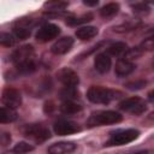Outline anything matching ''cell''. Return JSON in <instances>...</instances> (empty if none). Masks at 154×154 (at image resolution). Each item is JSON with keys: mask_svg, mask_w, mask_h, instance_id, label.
<instances>
[{"mask_svg": "<svg viewBox=\"0 0 154 154\" xmlns=\"http://www.w3.org/2000/svg\"><path fill=\"white\" fill-rule=\"evenodd\" d=\"M13 35L16 38H19V40H25L30 36V29L28 26H23V25H19V26H16L14 30H13Z\"/></svg>", "mask_w": 154, "mask_h": 154, "instance_id": "cb8c5ba5", "label": "cell"}, {"mask_svg": "<svg viewBox=\"0 0 154 154\" xmlns=\"http://www.w3.org/2000/svg\"><path fill=\"white\" fill-rule=\"evenodd\" d=\"M76 150V144L72 142H58L48 147V152L52 154H65Z\"/></svg>", "mask_w": 154, "mask_h": 154, "instance_id": "5bb4252c", "label": "cell"}, {"mask_svg": "<svg viewBox=\"0 0 154 154\" xmlns=\"http://www.w3.org/2000/svg\"><path fill=\"white\" fill-rule=\"evenodd\" d=\"M81 131V126L67 119H59L54 123V132L59 136H66V135H72L76 132Z\"/></svg>", "mask_w": 154, "mask_h": 154, "instance_id": "ba28073f", "label": "cell"}, {"mask_svg": "<svg viewBox=\"0 0 154 154\" xmlns=\"http://www.w3.org/2000/svg\"><path fill=\"white\" fill-rule=\"evenodd\" d=\"M57 79L64 85V87H76L79 83V77L77 72H75L72 69L64 67L57 72Z\"/></svg>", "mask_w": 154, "mask_h": 154, "instance_id": "30bf717a", "label": "cell"}, {"mask_svg": "<svg viewBox=\"0 0 154 154\" xmlns=\"http://www.w3.org/2000/svg\"><path fill=\"white\" fill-rule=\"evenodd\" d=\"M130 1H135V2H146L147 0H130Z\"/></svg>", "mask_w": 154, "mask_h": 154, "instance_id": "f1b7e54d", "label": "cell"}, {"mask_svg": "<svg viewBox=\"0 0 154 154\" xmlns=\"http://www.w3.org/2000/svg\"><path fill=\"white\" fill-rule=\"evenodd\" d=\"M1 101L6 107L16 109L22 105V95H20L19 90L11 88V87H7L2 91Z\"/></svg>", "mask_w": 154, "mask_h": 154, "instance_id": "52a82bcc", "label": "cell"}, {"mask_svg": "<svg viewBox=\"0 0 154 154\" xmlns=\"http://www.w3.org/2000/svg\"><path fill=\"white\" fill-rule=\"evenodd\" d=\"M69 6V2L65 0H48L43 4V7L48 12H63Z\"/></svg>", "mask_w": 154, "mask_h": 154, "instance_id": "e0dca14e", "label": "cell"}, {"mask_svg": "<svg viewBox=\"0 0 154 154\" xmlns=\"http://www.w3.org/2000/svg\"><path fill=\"white\" fill-rule=\"evenodd\" d=\"M123 119L122 114L116 111H97L91 113L88 118L87 124L89 126H100V125H109L117 124Z\"/></svg>", "mask_w": 154, "mask_h": 154, "instance_id": "7a4b0ae2", "label": "cell"}, {"mask_svg": "<svg viewBox=\"0 0 154 154\" xmlns=\"http://www.w3.org/2000/svg\"><path fill=\"white\" fill-rule=\"evenodd\" d=\"M91 19H93V16H91L90 13H88V14H84V16L78 17V18H72V17H70V18L66 19V23H67L69 25H71V26H76V25L87 23V22H89V20H91Z\"/></svg>", "mask_w": 154, "mask_h": 154, "instance_id": "603a6c76", "label": "cell"}, {"mask_svg": "<svg viewBox=\"0 0 154 154\" xmlns=\"http://www.w3.org/2000/svg\"><path fill=\"white\" fill-rule=\"evenodd\" d=\"M119 108L122 111H125L128 113H132L135 116H140L142 113L146 112L147 109V105L144 102V100H142L138 96H132V97H128L124 99L120 103H119Z\"/></svg>", "mask_w": 154, "mask_h": 154, "instance_id": "277c9868", "label": "cell"}, {"mask_svg": "<svg viewBox=\"0 0 154 154\" xmlns=\"http://www.w3.org/2000/svg\"><path fill=\"white\" fill-rule=\"evenodd\" d=\"M60 97L63 101L65 100H76L78 99V91L76 90V87H65L60 91Z\"/></svg>", "mask_w": 154, "mask_h": 154, "instance_id": "44dd1931", "label": "cell"}, {"mask_svg": "<svg viewBox=\"0 0 154 154\" xmlns=\"http://www.w3.org/2000/svg\"><path fill=\"white\" fill-rule=\"evenodd\" d=\"M31 150H34V147L30 146L26 142H19L12 149V152H14V153H28V152H31Z\"/></svg>", "mask_w": 154, "mask_h": 154, "instance_id": "d4e9b609", "label": "cell"}, {"mask_svg": "<svg viewBox=\"0 0 154 154\" xmlns=\"http://www.w3.org/2000/svg\"><path fill=\"white\" fill-rule=\"evenodd\" d=\"M146 84H147L146 81H135V82H130V83H128L126 87H128L129 89L134 90V89H141V88H143Z\"/></svg>", "mask_w": 154, "mask_h": 154, "instance_id": "4316f807", "label": "cell"}, {"mask_svg": "<svg viewBox=\"0 0 154 154\" xmlns=\"http://www.w3.org/2000/svg\"><path fill=\"white\" fill-rule=\"evenodd\" d=\"M132 8H134V12H136V13H144V14L150 11V7L148 6L147 2H136L132 6Z\"/></svg>", "mask_w": 154, "mask_h": 154, "instance_id": "484cf974", "label": "cell"}, {"mask_svg": "<svg viewBox=\"0 0 154 154\" xmlns=\"http://www.w3.org/2000/svg\"><path fill=\"white\" fill-rule=\"evenodd\" d=\"M84 5L89 6V7H93V6H96L99 4V0H82Z\"/></svg>", "mask_w": 154, "mask_h": 154, "instance_id": "83f0119b", "label": "cell"}, {"mask_svg": "<svg viewBox=\"0 0 154 154\" xmlns=\"http://www.w3.org/2000/svg\"><path fill=\"white\" fill-rule=\"evenodd\" d=\"M60 34V28L55 24L47 23L43 24L36 32V40L38 42H48L53 38H55Z\"/></svg>", "mask_w": 154, "mask_h": 154, "instance_id": "9c48e42d", "label": "cell"}, {"mask_svg": "<svg viewBox=\"0 0 154 154\" xmlns=\"http://www.w3.org/2000/svg\"><path fill=\"white\" fill-rule=\"evenodd\" d=\"M16 43L14 35L10 32H0V46L4 47H12Z\"/></svg>", "mask_w": 154, "mask_h": 154, "instance_id": "7402d4cb", "label": "cell"}, {"mask_svg": "<svg viewBox=\"0 0 154 154\" xmlns=\"http://www.w3.org/2000/svg\"><path fill=\"white\" fill-rule=\"evenodd\" d=\"M72 46H73V38L70 36H65V37H61L53 43V46L51 47V52L53 54H57V55L65 54L72 48Z\"/></svg>", "mask_w": 154, "mask_h": 154, "instance_id": "7c38bea8", "label": "cell"}, {"mask_svg": "<svg viewBox=\"0 0 154 154\" xmlns=\"http://www.w3.org/2000/svg\"><path fill=\"white\" fill-rule=\"evenodd\" d=\"M17 119V112L13 108L10 107H0V123L7 124L12 123Z\"/></svg>", "mask_w": 154, "mask_h": 154, "instance_id": "d6986e66", "label": "cell"}, {"mask_svg": "<svg viewBox=\"0 0 154 154\" xmlns=\"http://www.w3.org/2000/svg\"><path fill=\"white\" fill-rule=\"evenodd\" d=\"M24 135L35 142H45L51 137V132L43 124H29L24 128Z\"/></svg>", "mask_w": 154, "mask_h": 154, "instance_id": "5b68a950", "label": "cell"}, {"mask_svg": "<svg viewBox=\"0 0 154 154\" xmlns=\"http://www.w3.org/2000/svg\"><path fill=\"white\" fill-rule=\"evenodd\" d=\"M118 11H119V5L116 2H111V4L105 5L100 10V16L102 18H111V17L116 16L118 13Z\"/></svg>", "mask_w": 154, "mask_h": 154, "instance_id": "ffe728a7", "label": "cell"}, {"mask_svg": "<svg viewBox=\"0 0 154 154\" xmlns=\"http://www.w3.org/2000/svg\"><path fill=\"white\" fill-rule=\"evenodd\" d=\"M140 135L138 130L135 129H123V130H117L114 131L111 136L109 140L106 142V146H123L128 144L132 141H135Z\"/></svg>", "mask_w": 154, "mask_h": 154, "instance_id": "3957f363", "label": "cell"}, {"mask_svg": "<svg viewBox=\"0 0 154 154\" xmlns=\"http://www.w3.org/2000/svg\"><path fill=\"white\" fill-rule=\"evenodd\" d=\"M97 32H99L97 28L87 25V26L79 28V29L76 31V36H77V38H79V40H82V41H85V40H90V38H93V37H95V36L97 35Z\"/></svg>", "mask_w": 154, "mask_h": 154, "instance_id": "9a60e30c", "label": "cell"}, {"mask_svg": "<svg viewBox=\"0 0 154 154\" xmlns=\"http://www.w3.org/2000/svg\"><path fill=\"white\" fill-rule=\"evenodd\" d=\"M128 46L124 42H114L109 45L106 49V53L108 55H116V57H124V54L128 52Z\"/></svg>", "mask_w": 154, "mask_h": 154, "instance_id": "ac0fdd59", "label": "cell"}, {"mask_svg": "<svg viewBox=\"0 0 154 154\" xmlns=\"http://www.w3.org/2000/svg\"><path fill=\"white\" fill-rule=\"evenodd\" d=\"M117 95H120V93L108 88H103V87H91L87 93V97L90 102L102 103V105H107L111 101L118 99L119 96Z\"/></svg>", "mask_w": 154, "mask_h": 154, "instance_id": "6da1fadb", "label": "cell"}, {"mask_svg": "<svg viewBox=\"0 0 154 154\" xmlns=\"http://www.w3.org/2000/svg\"><path fill=\"white\" fill-rule=\"evenodd\" d=\"M11 60L13 61L14 65H20L24 63H30V61H35V51L32 48V46H22L19 48H17L12 55H11Z\"/></svg>", "mask_w": 154, "mask_h": 154, "instance_id": "8992f818", "label": "cell"}, {"mask_svg": "<svg viewBox=\"0 0 154 154\" xmlns=\"http://www.w3.org/2000/svg\"><path fill=\"white\" fill-rule=\"evenodd\" d=\"M111 65H112V60L109 58V55L105 52V53H99L95 59H94V66H95V70L100 73H106L109 71L111 69Z\"/></svg>", "mask_w": 154, "mask_h": 154, "instance_id": "4fadbf2b", "label": "cell"}, {"mask_svg": "<svg viewBox=\"0 0 154 154\" xmlns=\"http://www.w3.org/2000/svg\"><path fill=\"white\" fill-rule=\"evenodd\" d=\"M59 108L64 114H76L82 109V106L75 100H65L61 102Z\"/></svg>", "mask_w": 154, "mask_h": 154, "instance_id": "2e32d148", "label": "cell"}, {"mask_svg": "<svg viewBox=\"0 0 154 154\" xmlns=\"http://www.w3.org/2000/svg\"><path fill=\"white\" fill-rule=\"evenodd\" d=\"M136 69V65L125 58H120L118 59V61L116 63V67H114V72L118 77H125L129 76L130 73H132Z\"/></svg>", "mask_w": 154, "mask_h": 154, "instance_id": "8fae6325", "label": "cell"}]
</instances>
